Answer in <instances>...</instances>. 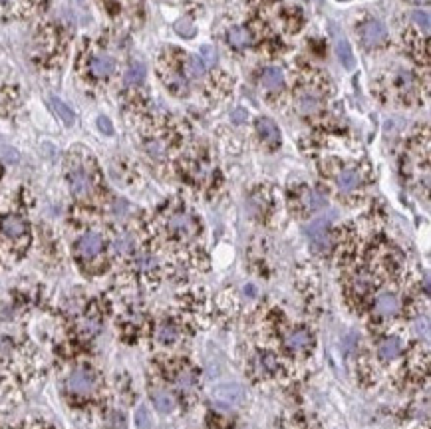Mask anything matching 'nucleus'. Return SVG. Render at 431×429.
I'll use <instances>...</instances> for the list:
<instances>
[{
  "label": "nucleus",
  "instance_id": "nucleus-12",
  "mask_svg": "<svg viewBox=\"0 0 431 429\" xmlns=\"http://www.w3.org/2000/svg\"><path fill=\"white\" fill-rule=\"evenodd\" d=\"M151 400H153L157 412H161V414H169L175 409V398L165 388H156L151 391Z\"/></svg>",
  "mask_w": 431,
  "mask_h": 429
},
{
  "label": "nucleus",
  "instance_id": "nucleus-2",
  "mask_svg": "<svg viewBox=\"0 0 431 429\" xmlns=\"http://www.w3.org/2000/svg\"><path fill=\"white\" fill-rule=\"evenodd\" d=\"M68 181H70L72 193L78 199H88L93 193L92 171H88L86 165H74L68 171Z\"/></svg>",
  "mask_w": 431,
  "mask_h": 429
},
{
  "label": "nucleus",
  "instance_id": "nucleus-7",
  "mask_svg": "<svg viewBox=\"0 0 431 429\" xmlns=\"http://www.w3.org/2000/svg\"><path fill=\"white\" fill-rule=\"evenodd\" d=\"M167 229H169L173 234H177V236L183 239V236L195 234L197 225L189 215H185V213H175V215H171L169 221H167Z\"/></svg>",
  "mask_w": 431,
  "mask_h": 429
},
{
  "label": "nucleus",
  "instance_id": "nucleus-23",
  "mask_svg": "<svg viewBox=\"0 0 431 429\" xmlns=\"http://www.w3.org/2000/svg\"><path fill=\"white\" fill-rule=\"evenodd\" d=\"M144 78H145V66L139 64V62L131 64V68L128 70V74H126L128 84H142Z\"/></svg>",
  "mask_w": 431,
  "mask_h": 429
},
{
  "label": "nucleus",
  "instance_id": "nucleus-11",
  "mask_svg": "<svg viewBox=\"0 0 431 429\" xmlns=\"http://www.w3.org/2000/svg\"><path fill=\"white\" fill-rule=\"evenodd\" d=\"M402 352V340L395 336H386L384 340H379L378 354L384 360H395Z\"/></svg>",
  "mask_w": 431,
  "mask_h": 429
},
{
  "label": "nucleus",
  "instance_id": "nucleus-25",
  "mask_svg": "<svg viewBox=\"0 0 431 429\" xmlns=\"http://www.w3.org/2000/svg\"><path fill=\"white\" fill-rule=\"evenodd\" d=\"M177 34H181L183 38H193L195 36V28L189 20H181L177 22Z\"/></svg>",
  "mask_w": 431,
  "mask_h": 429
},
{
  "label": "nucleus",
  "instance_id": "nucleus-30",
  "mask_svg": "<svg viewBox=\"0 0 431 429\" xmlns=\"http://www.w3.org/2000/svg\"><path fill=\"white\" fill-rule=\"evenodd\" d=\"M407 2H414V4H425L428 0H407Z\"/></svg>",
  "mask_w": 431,
  "mask_h": 429
},
{
  "label": "nucleus",
  "instance_id": "nucleus-3",
  "mask_svg": "<svg viewBox=\"0 0 431 429\" xmlns=\"http://www.w3.org/2000/svg\"><path fill=\"white\" fill-rule=\"evenodd\" d=\"M0 234L10 243H22L28 239V223L20 215H6L0 219Z\"/></svg>",
  "mask_w": 431,
  "mask_h": 429
},
{
  "label": "nucleus",
  "instance_id": "nucleus-14",
  "mask_svg": "<svg viewBox=\"0 0 431 429\" xmlns=\"http://www.w3.org/2000/svg\"><path fill=\"white\" fill-rule=\"evenodd\" d=\"M261 82L266 90L276 91L282 88V84H285V76H282V72H280L278 68H266V70L262 72Z\"/></svg>",
  "mask_w": 431,
  "mask_h": 429
},
{
  "label": "nucleus",
  "instance_id": "nucleus-22",
  "mask_svg": "<svg viewBox=\"0 0 431 429\" xmlns=\"http://www.w3.org/2000/svg\"><path fill=\"white\" fill-rule=\"evenodd\" d=\"M50 102H52L54 110H56V114L62 117V121H64L66 126H72L74 121H76V116H74V112L68 107V105L64 104V102H60L58 98H50Z\"/></svg>",
  "mask_w": 431,
  "mask_h": 429
},
{
  "label": "nucleus",
  "instance_id": "nucleus-16",
  "mask_svg": "<svg viewBox=\"0 0 431 429\" xmlns=\"http://www.w3.org/2000/svg\"><path fill=\"white\" fill-rule=\"evenodd\" d=\"M320 96L316 93V91H304V93H301V100H298V107H301L302 114H314V112H318L320 110Z\"/></svg>",
  "mask_w": 431,
  "mask_h": 429
},
{
  "label": "nucleus",
  "instance_id": "nucleus-28",
  "mask_svg": "<svg viewBox=\"0 0 431 429\" xmlns=\"http://www.w3.org/2000/svg\"><path fill=\"white\" fill-rule=\"evenodd\" d=\"M98 128L104 131L105 135H112V133H114V126L109 123L107 117H100V119H98Z\"/></svg>",
  "mask_w": 431,
  "mask_h": 429
},
{
  "label": "nucleus",
  "instance_id": "nucleus-1",
  "mask_svg": "<svg viewBox=\"0 0 431 429\" xmlns=\"http://www.w3.org/2000/svg\"><path fill=\"white\" fill-rule=\"evenodd\" d=\"M98 386H100L98 376L86 366L72 370L66 377V390L70 391L72 396H76V398H82V400L92 398L93 393L98 391Z\"/></svg>",
  "mask_w": 431,
  "mask_h": 429
},
{
  "label": "nucleus",
  "instance_id": "nucleus-19",
  "mask_svg": "<svg viewBox=\"0 0 431 429\" xmlns=\"http://www.w3.org/2000/svg\"><path fill=\"white\" fill-rule=\"evenodd\" d=\"M336 54H338V58L342 60V64L346 66L348 70H352L354 66H356L352 48H350V44L344 38H338V42H336Z\"/></svg>",
  "mask_w": 431,
  "mask_h": 429
},
{
  "label": "nucleus",
  "instance_id": "nucleus-26",
  "mask_svg": "<svg viewBox=\"0 0 431 429\" xmlns=\"http://www.w3.org/2000/svg\"><path fill=\"white\" fill-rule=\"evenodd\" d=\"M189 68H191V74H193V76H203V74H205V64H203L199 58H191V60H189Z\"/></svg>",
  "mask_w": 431,
  "mask_h": 429
},
{
  "label": "nucleus",
  "instance_id": "nucleus-24",
  "mask_svg": "<svg viewBox=\"0 0 431 429\" xmlns=\"http://www.w3.org/2000/svg\"><path fill=\"white\" fill-rule=\"evenodd\" d=\"M201 60H205V62H203L205 68H207V66H215V62H217V52H215V48L209 46V44H205V46L201 48Z\"/></svg>",
  "mask_w": 431,
  "mask_h": 429
},
{
  "label": "nucleus",
  "instance_id": "nucleus-4",
  "mask_svg": "<svg viewBox=\"0 0 431 429\" xmlns=\"http://www.w3.org/2000/svg\"><path fill=\"white\" fill-rule=\"evenodd\" d=\"M102 250H104V239H102V234L93 233V231L82 234L76 243V255L84 262H90L96 257H100Z\"/></svg>",
  "mask_w": 431,
  "mask_h": 429
},
{
  "label": "nucleus",
  "instance_id": "nucleus-15",
  "mask_svg": "<svg viewBox=\"0 0 431 429\" xmlns=\"http://www.w3.org/2000/svg\"><path fill=\"white\" fill-rule=\"evenodd\" d=\"M360 173L356 170H344L342 173L338 175V179H336V183H338L340 191H354V189H358V185H360Z\"/></svg>",
  "mask_w": 431,
  "mask_h": 429
},
{
  "label": "nucleus",
  "instance_id": "nucleus-31",
  "mask_svg": "<svg viewBox=\"0 0 431 429\" xmlns=\"http://www.w3.org/2000/svg\"><path fill=\"white\" fill-rule=\"evenodd\" d=\"M0 429H13V428H0Z\"/></svg>",
  "mask_w": 431,
  "mask_h": 429
},
{
  "label": "nucleus",
  "instance_id": "nucleus-6",
  "mask_svg": "<svg viewBox=\"0 0 431 429\" xmlns=\"http://www.w3.org/2000/svg\"><path fill=\"white\" fill-rule=\"evenodd\" d=\"M362 38H364L366 46L376 48V46H381L388 40V30H386V27L379 20H370L362 28Z\"/></svg>",
  "mask_w": 431,
  "mask_h": 429
},
{
  "label": "nucleus",
  "instance_id": "nucleus-21",
  "mask_svg": "<svg viewBox=\"0 0 431 429\" xmlns=\"http://www.w3.org/2000/svg\"><path fill=\"white\" fill-rule=\"evenodd\" d=\"M302 203H304V207L308 209V211H316V209L324 207V197L312 191V189H306L302 193Z\"/></svg>",
  "mask_w": 431,
  "mask_h": 429
},
{
  "label": "nucleus",
  "instance_id": "nucleus-29",
  "mask_svg": "<svg viewBox=\"0 0 431 429\" xmlns=\"http://www.w3.org/2000/svg\"><path fill=\"white\" fill-rule=\"evenodd\" d=\"M233 119H235V123H243L247 119V112L245 110H236V112H233Z\"/></svg>",
  "mask_w": 431,
  "mask_h": 429
},
{
  "label": "nucleus",
  "instance_id": "nucleus-10",
  "mask_svg": "<svg viewBox=\"0 0 431 429\" xmlns=\"http://www.w3.org/2000/svg\"><path fill=\"white\" fill-rule=\"evenodd\" d=\"M90 72L96 78H107L116 72V62L109 56H96L90 64Z\"/></svg>",
  "mask_w": 431,
  "mask_h": 429
},
{
  "label": "nucleus",
  "instance_id": "nucleus-13",
  "mask_svg": "<svg viewBox=\"0 0 431 429\" xmlns=\"http://www.w3.org/2000/svg\"><path fill=\"white\" fill-rule=\"evenodd\" d=\"M276 358L273 354H266V352H259L252 360V368L259 376H269L276 370Z\"/></svg>",
  "mask_w": 431,
  "mask_h": 429
},
{
  "label": "nucleus",
  "instance_id": "nucleus-27",
  "mask_svg": "<svg viewBox=\"0 0 431 429\" xmlns=\"http://www.w3.org/2000/svg\"><path fill=\"white\" fill-rule=\"evenodd\" d=\"M414 20L418 22V27L423 28V32L430 30V14L428 13H414Z\"/></svg>",
  "mask_w": 431,
  "mask_h": 429
},
{
  "label": "nucleus",
  "instance_id": "nucleus-20",
  "mask_svg": "<svg viewBox=\"0 0 431 429\" xmlns=\"http://www.w3.org/2000/svg\"><path fill=\"white\" fill-rule=\"evenodd\" d=\"M227 40H229V44H233L235 48H245V46L250 44V36H248V32L245 28H231L229 34H227Z\"/></svg>",
  "mask_w": 431,
  "mask_h": 429
},
{
  "label": "nucleus",
  "instance_id": "nucleus-9",
  "mask_svg": "<svg viewBox=\"0 0 431 429\" xmlns=\"http://www.w3.org/2000/svg\"><path fill=\"white\" fill-rule=\"evenodd\" d=\"M374 310L381 318H392L400 313V299L393 292H381L374 302Z\"/></svg>",
  "mask_w": 431,
  "mask_h": 429
},
{
  "label": "nucleus",
  "instance_id": "nucleus-17",
  "mask_svg": "<svg viewBox=\"0 0 431 429\" xmlns=\"http://www.w3.org/2000/svg\"><path fill=\"white\" fill-rule=\"evenodd\" d=\"M257 130H259V135H261L266 143H276L280 140V131H278V128H276L271 119H259Z\"/></svg>",
  "mask_w": 431,
  "mask_h": 429
},
{
  "label": "nucleus",
  "instance_id": "nucleus-5",
  "mask_svg": "<svg viewBox=\"0 0 431 429\" xmlns=\"http://www.w3.org/2000/svg\"><path fill=\"white\" fill-rule=\"evenodd\" d=\"M285 344L288 350L296 352V354L308 352L312 348V334L304 328H294L285 336Z\"/></svg>",
  "mask_w": 431,
  "mask_h": 429
},
{
  "label": "nucleus",
  "instance_id": "nucleus-18",
  "mask_svg": "<svg viewBox=\"0 0 431 429\" xmlns=\"http://www.w3.org/2000/svg\"><path fill=\"white\" fill-rule=\"evenodd\" d=\"M156 336L161 344H173L177 340V336H179V332H177V328H175L173 322L165 320V322H161V324L157 326Z\"/></svg>",
  "mask_w": 431,
  "mask_h": 429
},
{
  "label": "nucleus",
  "instance_id": "nucleus-8",
  "mask_svg": "<svg viewBox=\"0 0 431 429\" xmlns=\"http://www.w3.org/2000/svg\"><path fill=\"white\" fill-rule=\"evenodd\" d=\"M42 0H0V16L30 14Z\"/></svg>",
  "mask_w": 431,
  "mask_h": 429
}]
</instances>
